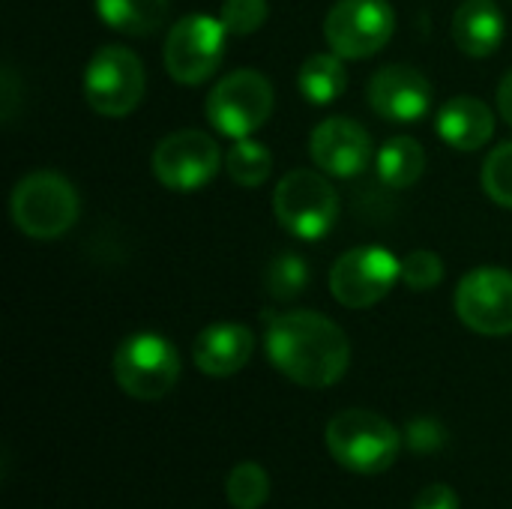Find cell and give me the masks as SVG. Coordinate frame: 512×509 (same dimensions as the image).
I'll list each match as a JSON object with an SVG mask.
<instances>
[{"instance_id":"e0dca14e","label":"cell","mask_w":512,"mask_h":509,"mask_svg":"<svg viewBox=\"0 0 512 509\" xmlns=\"http://www.w3.org/2000/svg\"><path fill=\"white\" fill-rule=\"evenodd\" d=\"M504 12L495 0H465L453 15V39L468 57H489L504 42Z\"/></svg>"},{"instance_id":"5bb4252c","label":"cell","mask_w":512,"mask_h":509,"mask_svg":"<svg viewBox=\"0 0 512 509\" xmlns=\"http://www.w3.org/2000/svg\"><path fill=\"white\" fill-rule=\"evenodd\" d=\"M369 105L378 117L390 123H414L426 117L432 105V84L417 66L390 63L372 75Z\"/></svg>"},{"instance_id":"9a60e30c","label":"cell","mask_w":512,"mask_h":509,"mask_svg":"<svg viewBox=\"0 0 512 509\" xmlns=\"http://www.w3.org/2000/svg\"><path fill=\"white\" fill-rule=\"evenodd\" d=\"M252 354H255V333L246 324H234V321L204 327L192 345L195 366L210 378L237 375L252 360Z\"/></svg>"},{"instance_id":"7a4b0ae2","label":"cell","mask_w":512,"mask_h":509,"mask_svg":"<svg viewBox=\"0 0 512 509\" xmlns=\"http://www.w3.org/2000/svg\"><path fill=\"white\" fill-rule=\"evenodd\" d=\"M324 441H327L330 456L345 471L363 474V477L390 471L402 450L399 429L387 417L366 411V408H348L336 414L327 423Z\"/></svg>"},{"instance_id":"484cf974","label":"cell","mask_w":512,"mask_h":509,"mask_svg":"<svg viewBox=\"0 0 512 509\" xmlns=\"http://www.w3.org/2000/svg\"><path fill=\"white\" fill-rule=\"evenodd\" d=\"M441 279H444V261L429 249H417L402 261V282L411 291H432L441 285Z\"/></svg>"},{"instance_id":"3957f363","label":"cell","mask_w":512,"mask_h":509,"mask_svg":"<svg viewBox=\"0 0 512 509\" xmlns=\"http://www.w3.org/2000/svg\"><path fill=\"white\" fill-rule=\"evenodd\" d=\"M9 213L24 237L57 240L78 222V192L63 174L39 168L15 183Z\"/></svg>"},{"instance_id":"44dd1931","label":"cell","mask_w":512,"mask_h":509,"mask_svg":"<svg viewBox=\"0 0 512 509\" xmlns=\"http://www.w3.org/2000/svg\"><path fill=\"white\" fill-rule=\"evenodd\" d=\"M225 168H228V177L237 186L255 189V186H261L270 177L273 156H270V150L264 144H258L252 138H237L234 147L225 156Z\"/></svg>"},{"instance_id":"9c48e42d","label":"cell","mask_w":512,"mask_h":509,"mask_svg":"<svg viewBox=\"0 0 512 509\" xmlns=\"http://www.w3.org/2000/svg\"><path fill=\"white\" fill-rule=\"evenodd\" d=\"M228 30L222 18L213 15H186L180 18L165 39V69L177 84H204L222 63Z\"/></svg>"},{"instance_id":"d6986e66","label":"cell","mask_w":512,"mask_h":509,"mask_svg":"<svg viewBox=\"0 0 512 509\" xmlns=\"http://www.w3.org/2000/svg\"><path fill=\"white\" fill-rule=\"evenodd\" d=\"M300 93L312 105H330L336 102L348 87V69L336 51H321L303 60L297 75Z\"/></svg>"},{"instance_id":"7402d4cb","label":"cell","mask_w":512,"mask_h":509,"mask_svg":"<svg viewBox=\"0 0 512 509\" xmlns=\"http://www.w3.org/2000/svg\"><path fill=\"white\" fill-rule=\"evenodd\" d=\"M225 495L234 509H261L270 498V477L258 462H240L225 480Z\"/></svg>"},{"instance_id":"2e32d148","label":"cell","mask_w":512,"mask_h":509,"mask_svg":"<svg viewBox=\"0 0 512 509\" xmlns=\"http://www.w3.org/2000/svg\"><path fill=\"white\" fill-rule=\"evenodd\" d=\"M438 135L462 153L480 150L495 135V114L477 96H456L438 111Z\"/></svg>"},{"instance_id":"f1b7e54d","label":"cell","mask_w":512,"mask_h":509,"mask_svg":"<svg viewBox=\"0 0 512 509\" xmlns=\"http://www.w3.org/2000/svg\"><path fill=\"white\" fill-rule=\"evenodd\" d=\"M498 111H501V117L512 126V69L501 78V84H498Z\"/></svg>"},{"instance_id":"30bf717a","label":"cell","mask_w":512,"mask_h":509,"mask_svg":"<svg viewBox=\"0 0 512 509\" xmlns=\"http://www.w3.org/2000/svg\"><path fill=\"white\" fill-rule=\"evenodd\" d=\"M402 279V261L381 246H360L336 258L330 267V294L345 309H369L381 303Z\"/></svg>"},{"instance_id":"8992f818","label":"cell","mask_w":512,"mask_h":509,"mask_svg":"<svg viewBox=\"0 0 512 509\" xmlns=\"http://www.w3.org/2000/svg\"><path fill=\"white\" fill-rule=\"evenodd\" d=\"M273 84L258 69H237L216 81L207 96V120L225 138H249L273 114Z\"/></svg>"},{"instance_id":"4316f807","label":"cell","mask_w":512,"mask_h":509,"mask_svg":"<svg viewBox=\"0 0 512 509\" xmlns=\"http://www.w3.org/2000/svg\"><path fill=\"white\" fill-rule=\"evenodd\" d=\"M405 441H408V450H411V453H417V456H432V453H438V450L447 444V429H444L435 417H417V420L408 423Z\"/></svg>"},{"instance_id":"7c38bea8","label":"cell","mask_w":512,"mask_h":509,"mask_svg":"<svg viewBox=\"0 0 512 509\" xmlns=\"http://www.w3.org/2000/svg\"><path fill=\"white\" fill-rule=\"evenodd\" d=\"M459 321L480 336L512 333V273L504 267H477L456 288Z\"/></svg>"},{"instance_id":"52a82bcc","label":"cell","mask_w":512,"mask_h":509,"mask_svg":"<svg viewBox=\"0 0 512 509\" xmlns=\"http://www.w3.org/2000/svg\"><path fill=\"white\" fill-rule=\"evenodd\" d=\"M147 75L144 63L135 51L123 45L99 48L84 72V96L87 105L102 117H126L144 99Z\"/></svg>"},{"instance_id":"277c9868","label":"cell","mask_w":512,"mask_h":509,"mask_svg":"<svg viewBox=\"0 0 512 509\" xmlns=\"http://www.w3.org/2000/svg\"><path fill=\"white\" fill-rule=\"evenodd\" d=\"M180 369L177 348L159 333H132L114 351V381L138 402L168 396L180 381Z\"/></svg>"},{"instance_id":"8fae6325","label":"cell","mask_w":512,"mask_h":509,"mask_svg":"<svg viewBox=\"0 0 512 509\" xmlns=\"http://www.w3.org/2000/svg\"><path fill=\"white\" fill-rule=\"evenodd\" d=\"M222 165L216 138L201 129H177L165 135L153 150V174L174 192H192L207 186Z\"/></svg>"},{"instance_id":"5b68a950","label":"cell","mask_w":512,"mask_h":509,"mask_svg":"<svg viewBox=\"0 0 512 509\" xmlns=\"http://www.w3.org/2000/svg\"><path fill=\"white\" fill-rule=\"evenodd\" d=\"M273 213L297 240H321L339 216V198L321 171L294 168L276 183Z\"/></svg>"},{"instance_id":"83f0119b","label":"cell","mask_w":512,"mask_h":509,"mask_svg":"<svg viewBox=\"0 0 512 509\" xmlns=\"http://www.w3.org/2000/svg\"><path fill=\"white\" fill-rule=\"evenodd\" d=\"M411 509H459V495L444 483H432L414 498Z\"/></svg>"},{"instance_id":"ba28073f","label":"cell","mask_w":512,"mask_h":509,"mask_svg":"<svg viewBox=\"0 0 512 509\" xmlns=\"http://www.w3.org/2000/svg\"><path fill=\"white\" fill-rule=\"evenodd\" d=\"M396 30V12L387 0H336L324 18V39L342 60L375 57Z\"/></svg>"},{"instance_id":"ffe728a7","label":"cell","mask_w":512,"mask_h":509,"mask_svg":"<svg viewBox=\"0 0 512 509\" xmlns=\"http://www.w3.org/2000/svg\"><path fill=\"white\" fill-rule=\"evenodd\" d=\"M375 168H378V177L390 189H408L426 171V150L417 138L396 135V138L384 141V147L378 150Z\"/></svg>"},{"instance_id":"603a6c76","label":"cell","mask_w":512,"mask_h":509,"mask_svg":"<svg viewBox=\"0 0 512 509\" xmlns=\"http://www.w3.org/2000/svg\"><path fill=\"white\" fill-rule=\"evenodd\" d=\"M309 285V267L297 252H282L270 261L267 273H264V288L273 300L288 303L294 297L303 294V288Z\"/></svg>"},{"instance_id":"d4e9b609","label":"cell","mask_w":512,"mask_h":509,"mask_svg":"<svg viewBox=\"0 0 512 509\" xmlns=\"http://www.w3.org/2000/svg\"><path fill=\"white\" fill-rule=\"evenodd\" d=\"M267 15V0H225L219 9V18L231 36H252L264 27Z\"/></svg>"},{"instance_id":"6da1fadb","label":"cell","mask_w":512,"mask_h":509,"mask_svg":"<svg viewBox=\"0 0 512 509\" xmlns=\"http://www.w3.org/2000/svg\"><path fill=\"white\" fill-rule=\"evenodd\" d=\"M267 357L294 384L309 390L333 387L351 366L345 330L321 312H279L267 318Z\"/></svg>"},{"instance_id":"ac0fdd59","label":"cell","mask_w":512,"mask_h":509,"mask_svg":"<svg viewBox=\"0 0 512 509\" xmlns=\"http://www.w3.org/2000/svg\"><path fill=\"white\" fill-rule=\"evenodd\" d=\"M171 0H96L99 18L126 36H150L168 18Z\"/></svg>"},{"instance_id":"cb8c5ba5","label":"cell","mask_w":512,"mask_h":509,"mask_svg":"<svg viewBox=\"0 0 512 509\" xmlns=\"http://www.w3.org/2000/svg\"><path fill=\"white\" fill-rule=\"evenodd\" d=\"M483 189L495 204L512 210V141L489 153L483 165Z\"/></svg>"},{"instance_id":"4fadbf2b","label":"cell","mask_w":512,"mask_h":509,"mask_svg":"<svg viewBox=\"0 0 512 509\" xmlns=\"http://www.w3.org/2000/svg\"><path fill=\"white\" fill-rule=\"evenodd\" d=\"M309 156L330 177H357L372 159V135L351 117H327L309 135Z\"/></svg>"}]
</instances>
